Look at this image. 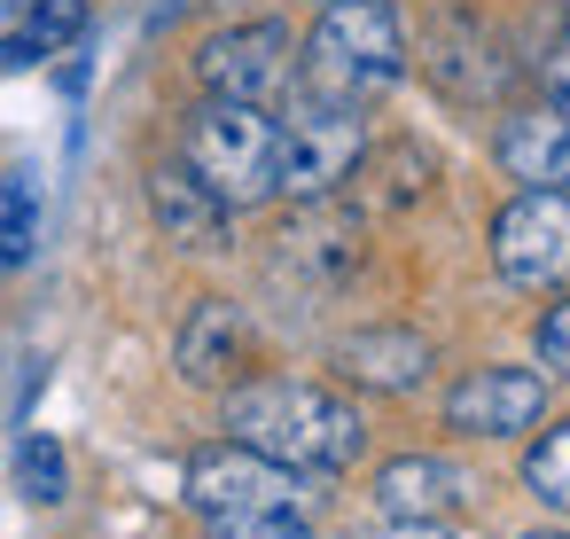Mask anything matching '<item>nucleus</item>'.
Listing matches in <instances>:
<instances>
[{
    "instance_id": "a211bd4d",
    "label": "nucleus",
    "mask_w": 570,
    "mask_h": 539,
    "mask_svg": "<svg viewBox=\"0 0 570 539\" xmlns=\"http://www.w3.org/2000/svg\"><path fill=\"white\" fill-rule=\"evenodd\" d=\"M32 243H40V188L32 180H9L0 188V258H32Z\"/></svg>"
},
{
    "instance_id": "f257e3e1",
    "label": "nucleus",
    "mask_w": 570,
    "mask_h": 539,
    "mask_svg": "<svg viewBox=\"0 0 570 539\" xmlns=\"http://www.w3.org/2000/svg\"><path fill=\"white\" fill-rule=\"evenodd\" d=\"M227 430L305 477H336L360 461L367 445V422L344 391L328 383H297V375H258V383H235L227 391Z\"/></svg>"
},
{
    "instance_id": "9b49d317",
    "label": "nucleus",
    "mask_w": 570,
    "mask_h": 539,
    "mask_svg": "<svg viewBox=\"0 0 570 539\" xmlns=\"http://www.w3.org/2000/svg\"><path fill=\"white\" fill-rule=\"evenodd\" d=\"M149 212H157L165 243H180V251H219V243H227V219H235V204H227V196H212V188L196 180V165H188V157L149 173Z\"/></svg>"
},
{
    "instance_id": "ddd939ff",
    "label": "nucleus",
    "mask_w": 570,
    "mask_h": 539,
    "mask_svg": "<svg viewBox=\"0 0 570 539\" xmlns=\"http://www.w3.org/2000/svg\"><path fill=\"white\" fill-rule=\"evenodd\" d=\"M375 500L383 516H406V523H438L469 500V477L445 461V453H399L375 469Z\"/></svg>"
},
{
    "instance_id": "f3484780",
    "label": "nucleus",
    "mask_w": 570,
    "mask_h": 539,
    "mask_svg": "<svg viewBox=\"0 0 570 539\" xmlns=\"http://www.w3.org/2000/svg\"><path fill=\"white\" fill-rule=\"evenodd\" d=\"M523 484L554 508V516H570V422H554L539 445H531V461H523Z\"/></svg>"
},
{
    "instance_id": "20e7f679",
    "label": "nucleus",
    "mask_w": 570,
    "mask_h": 539,
    "mask_svg": "<svg viewBox=\"0 0 570 539\" xmlns=\"http://www.w3.org/2000/svg\"><path fill=\"white\" fill-rule=\"evenodd\" d=\"M367 157V126L352 102H328V95H297L289 118H282V196H336Z\"/></svg>"
},
{
    "instance_id": "dca6fc26",
    "label": "nucleus",
    "mask_w": 570,
    "mask_h": 539,
    "mask_svg": "<svg viewBox=\"0 0 570 539\" xmlns=\"http://www.w3.org/2000/svg\"><path fill=\"white\" fill-rule=\"evenodd\" d=\"M352 180H360V212H399V204H414L430 188V157L414 141H383V149L360 157Z\"/></svg>"
},
{
    "instance_id": "9d476101",
    "label": "nucleus",
    "mask_w": 570,
    "mask_h": 539,
    "mask_svg": "<svg viewBox=\"0 0 570 539\" xmlns=\"http://www.w3.org/2000/svg\"><path fill=\"white\" fill-rule=\"evenodd\" d=\"M539 414H547V375H531V367H469L445 391V422L461 438H515Z\"/></svg>"
},
{
    "instance_id": "6ab92c4d",
    "label": "nucleus",
    "mask_w": 570,
    "mask_h": 539,
    "mask_svg": "<svg viewBox=\"0 0 570 539\" xmlns=\"http://www.w3.org/2000/svg\"><path fill=\"white\" fill-rule=\"evenodd\" d=\"M17 484H24V500H63V445L56 438H24L17 445Z\"/></svg>"
},
{
    "instance_id": "4be33fe9",
    "label": "nucleus",
    "mask_w": 570,
    "mask_h": 539,
    "mask_svg": "<svg viewBox=\"0 0 570 539\" xmlns=\"http://www.w3.org/2000/svg\"><path fill=\"white\" fill-rule=\"evenodd\" d=\"M539 87H547V102L570 110V17L554 24V40H547V56H539Z\"/></svg>"
},
{
    "instance_id": "39448f33",
    "label": "nucleus",
    "mask_w": 570,
    "mask_h": 539,
    "mask_svg": "<svg viewBox=\"0 0 570 539\" xmlns=\"http://www.w3.org/2000/svg\"><path fill=\"white\" fill-rule=\"evenodd\" d=\"M360 235H367V219H360L352 204L305 196L297 219L274 235V282H289L297 297H336V290L360 274V251H367Z\"/></svg>"
},
{
    "instance_id": "b1692460",
    "label": "nucleus",
    "mask_w": 570,
    "mask_h": 539,
    "mask_svg": "<svg viewBox=\"0 0 570 539\" xmlns=\"http://www.w3.org/2000/svg\"><path fill=\"white\" fill-rule=\"evenodd\" d=\"M40 56H48V48H40L32 32H17V40H0V79H9V71H32Z\"/></svg>"
},
{
    "instance_id": "1a4fd4ad",
    "label": "nucleus",
    "mask_w": 570,
    "mask_h": 539,
    "mask_svg": "<svg viewBox=\"0 0 570 539\" xmlns=\"http://www.w3.org/2000/svg\"><path fill=\"white\" fill-rule=\"evenodd\" d=\"M422 71H430V87H438L445 102H461V110L500 102L508 79H515V63L500 56V40H492L476 17H438L430 40H422Z\"/></svg>"
},
{
    "instance_id": "0eeeda50",
    "label": "nucleus",
    "mask_w": 570,
    "mask_h": 539,
    "mask_svg": "<svg viewBox=\"0 0 570 539\" xmlns=\"http://www.w3.org/2000/svg\"><path fill=\"white\" fill-rule=\"evenodd\" d=\"M492 266L515 290H554L570 282V188H523L492 219Z\"/></svg>"
},
{
    "instance_id": "aec40b11",
    "label": "nucleus",
    "mask_w": 570,
    "mask_h": 539,
    "mask_svg": "<svg viewBox=\"0 0 570 539\" xmlns=\"http://www.w3.org/2000/svg\"><path fill=\"white\" fill-rule=\"evenodd\" d=\"M204 539H313V523L297 508H266V516H212Z\"/></svg>"
},
{
    "instance_id": "a878e982",
    "label": "nucleus",
    "mask_w": 570,
    "mask_h": 539,
    "mask_svg": "<svg viewBox=\"0 0 570 539\" xmlns=\"http://www.w3.org/2000/svg\"><path fill=\"white\" fill-rule=\"evenodd\" d=\"M523 539H570V531H523Z\"/></svg>"
},
{
    "instance_id": "412c9836",
    "label": "nucleus",
    "mask_w": 570,
    "mask_h": 539,
    "mask_svg": "<svg viewBox=\"0 0 570 539\" xmlns=\"http://www.w3.org/2000/svg\"><path fill=\"white\" fill-rule=\"evenodd\" d=\"M24 32H32L48 56L71 48V40L87 32V0H32V24H24Z\"/></svg>"
},
{
    "instance_id": "2eb2a0df",
    "label": "nucleus",
    "mask_w": 570,
    "mask_h": 539,
    "mask_svg": "<svg viewBox=\"0 0 570 539\" xmlns=\"http://www.w3.org/2000/svg\"><path fill=\"white\" fill-rule=\"evenodd\" d=\"M336 367L344 383H367V391H414L430 375V344L414 329H360L336 344Z\"/></svg>"
},
{
    "instance_id": "393cba45",
    "label": "nucleus",
    "mask_w": 570,
    "mask_h": 539,
    "mask_svg": "<svg viewBox=\"0 0 570 539\" xmlns=\"http://www.w3.org/2000/svg\"><path fill=\"white\" fill-rule=\"evenodd\" d=\"M360 539H445V523H406V516H391L383 531H360Z\"/></svg>"
},
{
    "instance_id": "7ed1b4c3",
    "label": "nucleus",
    "mask_w": 570,
    "mask_h": 539,
    "mask_svg": "<svg viewBox=\"0 0 570 539\" xmlns=\"http://www.w3.org/2000/svg\"><path fill=\"white\" fill-rule=\"evenodd\" d=\"M196 180L212 196H227L235 212L282 196V118H266V102H235V95H212L196 118H188V149Z\"/></svg>"
},
{
    "instance_id": "6e6552de",
    "label": "nucleus",
    "mask_w": 570,
    "mask_h": 539,
    "mask_svg": "<svg viewBox=\"0 0 570 539\" xmlns=\"http://www.w3.org/2000/svg\"><path fill=\"white\" fill-rule=\"evenodd\" d=\"M196 79L235 102H274L297 79V40L289 24H227L196 48Z\"/></svg>"
},
{
    "instance_id": "5701e85b",
    "label": "nucleus",
    "mask_w": 570,
    "mask_h": 539,
    "mask_svg": "<svg viewBox=\"0 0 570 539\" xmlns=\"http://www.w3.org/2000/svg\"><path fill=\"white\" fill-rule=\"evenodd\" d=\"M539 360H547L554 375H570V297L539 313Z\"/></svg>"
},
{
    "instance_id": "423d86ee",
    "label": "nucleus",
    "mask_w": 570,
    "mask_h": 539,
    "mask_svg": "<svg viewBox=\"0 0 570 539\" xmlns=\"http://www.w3.org/2000/svg\"><path fill=\"white\" fill-rule=\"evenodd\" d=\"M305 492V469L227 438V445H204L188 461V508L212 523V516H266V508H297Z\"/></svg>"
},
{
    "instance_id": "f8f14e48",
    "label": "nucleus",
    "mask_w": 570,
    "mask_h": 539,
    "mask_svg": "<svg viewBox=\"0 0 570 539\" xmlns=\"http://www.w3.org/2000/svg\"><path fill=\"white\" fill-rule=\"evenodd\" d=\"M500 173L515 188H570V110L547 102V110H515L492 141Z\"/></svg>"
},
{
    "instance_id": "4468645a",
    "label": "nucleus",
    "mask_w": 570,
    "mask_h": 539,
    "mask_svg": "<svg viewBox=\"0 0 570 539\" xmlns=\"http://www.w3.org/2000/svg\"><path fill=\"white\" fill-rule=\"evenodd\" d=\"M243 360H250V329H243V313H235L227 297H204V305L180 321L173 367H180L188 383H235Z\"/></svg>"
},
{
    "instance_id": "f03ea898",
    "label": "nucleus",
    "mask_w": 570,
    "mask_h": 539,
    "mask_svg": "<svg viewBox=\"0 0 570 539\" xmlns=\"http://www.w3.org/2000/svg\"><path fill=\"white\" fill-rule=\"evenodd\" d=\"M399 79H406V32H399L391 0H328L313 40H305V87L367 110Z\"/></svg>"
}]
</instances>
